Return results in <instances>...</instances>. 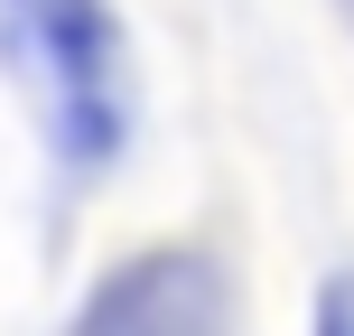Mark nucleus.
Masks as SVG:
<instances>
[{
  "label": "nucleus",
  "instance_id": "7ed1b4c3",
  "mask_svg": "<svg viewBox=\"0 0 354 336\" xmlns=\"http://www.w3.org/2000/svg\"><path fill=\"white\" fill-rule=\"evenodd\" d=\"M308 336H354V262L317 281V308H308Z\"/></svg>",
  "mask_w": 354,
  "mask_h": 336
},
{
  "label": "nucleus",
  "instance_id": "f03ea898",
  "mask_svg": "<svg viewBox=\"0 0 354 336\" xmlns=\"http://www.w3.org/2000/svg\"><path fill=\"white\" fill-rule=\"evenodd\" d=\"M66 336H233V281L196 243H149L84 290Z\"/></svg>",
  "mask_w": 354,
  "mask_h": 336
},
{
  "label": "nucleus",
  "instance_id": "f257e3e1",
  "mask_svg": "<svg viewBox=\"0 0 354 336\" xmlns=\"http://www.w3.org/2000/svg\"><path fill=\"white\" fill-rule=\"evenodd\" d=\"M0 56L37 94V122L66 159H112L131 131L122 19L103 0H0Z\"/></svg>",
  "mask_w": 354,
  "mask_h": 336
},
{
  "label": "nucleus",
  "instance_id": "20e7f679",
  "mask_svg": "<svg viewBox=\"0 0 354 336\" xmlns=\"http://www.w3.org/2000/svg\"><path fill=\"white\" fill-rule=\"evenodd\" d=\"M326 10H336V19H345V28H354V0H326Z\"/></svg>",
  "mask_w": 354,
  "mask_h": 336
}]
</instances>
